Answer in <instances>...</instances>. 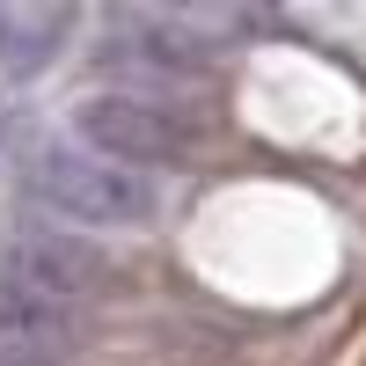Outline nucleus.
<instances>
[{"mask_svg":"<svg viewBox=\"0 0 366 366\" xmlns=\"http://www.w3.org/2000/svg\"><path fill=\"white\" fill-rule=\"evenodd\" d=\"M22 176H29V191L74 227H139V220H154V183L132 162L96 154L88 139L81 147H37Z\"/></svg>","mask_w":366,"mask_h":366,"instance_id":"f257e3e1","label":"nucleus"},{"mask_svg":"<svg viewBox=\"0 0 366 366\" xmlns=\"http://www.w3.org/2000/svg\"><path fill=\"white\" fill-rule=\"evenodd\" d=\"M103 279L110 271L81 234H59V227H37V220L0 227V293L44 300V308H81Z\"/></svg>","mask_w":366,"mask_h":366,"instance_id":"f03ea898","label":"nucleus"},{"mask_svg":"<svg viewBox=\"0 0 366 366\" xmlns=\"http://www.w3.org/2000/svg\"><path fill=\"white\" fill-rule=\"evenodd\" d=\"M74 132L96 147V154H117L132 169H154V162H176L191 132H183V117L154 96H132V88H110V96H88L74 110Z\"/></svg>","mask_w":366,"mask_h":366,"instance_id":"7ed1b4c3","label":"nucleus"},{"mask_svg":"<svg viewBox=\"0 0 366 366\" xmlns=\"http://www.w3.org/2000/svg\"><path fill=\"white\" fill-rule=\"evenodd\" d=\"M96 59L117 74H147V81H198L205 74V44L169 22H147V15H110L96 37Z\"/></svg>","mask_w":366,"mask_h":366,"instance_id":"20e7f679","label":"nucleus"},{"mask_svg":"<svg viewBox=\"0 0 366 366\" xmlns=\"http://www.w3.org/2000/svg\"><path fill=\"white\" fill-rule=\"evenodd\" d=\"M81 345L74 308H44V300L0 293V366H66Z\"/></svg>","mask_w":366,"mask_h":366,"instance_id":"39448f33","label":"nucleus"},{"mask_svg":"<svg viewBox=\"0 0 366 366\" xmlns=\"http://www.w3.org/2000/svg\"><path fill=\"white\" fill-rule=\"evenodd\" d=\"M74 37V0H22L0 15V74H44L59 44Z\"/></svg>","mask_w":366,"mask_h":366,"instance_id":"423d86ee","label":"nucleus"},{"mask_svg":"<svg viewBox=\"0 0 366 366\" xmlns=\"http://www.w3.org/2000/svg\"><path fill=\"white\" fill-rule=\"evenodd\" d=\"M154 8H176V15H198V8H212V0H154Z\"/></svg>","mask_w":366,"mask_h":366,"instance_id":"0eeeda50","label":"nucleus"},{"mask_svg":"<svg viewBox=\"0 0 366 366\" xmlns=\"http://www.w3.org/2000/svg\"><path fill=\"white\" fill-rule=\"evenodd\" d=\"M0 132H8V110H0Z\"/></svg>","mask_w":366,"mask_h":366,"instance_id":"6e6552de","label":"nucleus"}]
</instances>
